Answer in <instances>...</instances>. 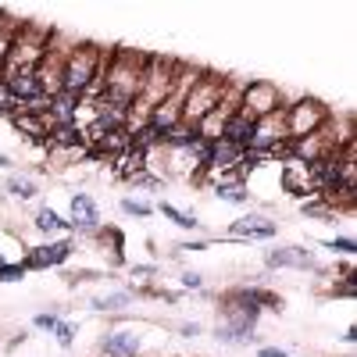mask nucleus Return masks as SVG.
I'll list each match as a JSON object with an SVG mask.
<instances>
[{
  "mask_svg": "<svg viewBox=\"0 0 357 357\" xmlns=\"http://www.w3.org/2000/svg\"><path fill=\"white\" fill-rule=\"evenodd\" d=\"M4 93L11 97V104H36L47 89H43V82L33 72H18V75L4 79Z\"/></svg>",
  "mask_w": 357,
  "mask_h": 357,
  "instance_id": "nucleus-1",
  "label": "nucleus"
},
{
  "mask_svg": "<svg viewBox=\"0 0 357 357\" xmlns=\"http://www.w3.org/2000/svg\"><path fill=\"white\" fill-rule=\"evenodd\" d=\"M72 240H57V243H43V247H33V254L25 257L22 268H57L72 257Z\"/></svg>",
  "mask_w": 357,
  "mask_h": 357,
  "instance_id": "nucleus-2",
  "label": "nucleus"
},
{
  "mask_svg": "<svg viewBox=\"0 0 357 357\" xmlns=\"http://www.w3.org/2000/svg\"><path fill=\"white\" fill-rule=\"evenodd\" d=\"M254 129H257V118H250V114H232L229 122L222 126V139L225 143H232V146H250V139H254Z\"/></svg>",
  "mask_w": 357,
  "mask_h": 357,
  "instance_id": "nucleus-3",
  "label": "nucleus"
},
{
  "mask_svg": "<svg viewBox=\"0 0 357 357\" xmlns=\"http://www.w3.org/2000/svg\"><path fill=\"white\" fill-rule=\"evenodd\" d=\"M100 222V211L89 193H75L72 197V229H82V232H93Z\"/></svg>",
  "mask_w": 357,
  "mask_h": 357,
  "instance_id": "nucleus-4",
  "label": "nucleus"
},
{
  "mask_svg": "<svg viewBox=\"0 0 357 357\" xmlns=\"http://www.w3.org/2000/svg\"><path fill=\"white\" fill-rule=\"evenodd\" d=\"M232 232H236V236H250V240H268V236H275V232H279V225H275V222H268V218L250 215V218H240V222H236Z\"/></svg>",
  "mask_w": 357,
  "mask_h": 357,
  "instance_id": "nucleus-5",
  "label": "nucleus"
},
{
  "mask_svg": "<svg viewBox=\"0 0 357 357\" xmlns=\"http://www.w3.org/2000/svg\"><path fill=\"white\" fill-rule=\"evenodd\" d=\"M268 264H275V268H282V264H289V268H314V257L307 250H301V247H286V250L268 254Z\"/></svg>",
  "mask_w": 357,
  "mask_h": 357,
  "instance_id": "nucleus-6",
  "label": "nucleus"
},
{
  "mask_svg": "<svg viewBox=\"0 0 357 357\" xmlns=\"http://www.w3.org/2000/svg\"><path fill=\"white\" fill-rule=\"evenodd\" d=\"M243 158H247L243 146H232V143L218 139V143L211 146V161H207V165H215V168H232L236 161H243Z\"/></svg>",
  "mask_w": 357,
  "mask_h": 357,
  "instance_id": "nucleus-7",
  "label": "nucleus"
},
{
  "mask_svg": "<svg viewBox=\"0 0 357 357\" xmlns=\"http://www.w3.org/2000/svg\"><path fill=\"white\" fill-rule=\"evenodd\" d=\"M104 350H107L111 357H136L139 340H136L132 333H114V336H107V340H104Z\"/></svg>",
  "mask_w": 357,
  "mask_h": 357,
  "instance_id": "nucleus-8",
  "label": "nucleus"
},
{
  "mask_svg": "<svg viewBox=\"0 0 357 357\" xmlns=\"http://www.w3.org/2000/svg\"><path fill=\"white\" fill-rule=\"evenodd\" d=\"M75 104H79V93H54L50 97V114H54V122H72L75 118Z\"/></svg>",
  "mask_w": 357,
  "mask_h": 357,
  "instance_id": "nucleus-9",
  "label": "nucleus"
},
{
  "mask_svg": "<svg viewBox=\"0 0 357 357\" xmlns=\"http://www.w3.org/2000/svg\"><path fill=\"white\" fill-rule=\"evenodd\" d=\"M43 236H50V232H68L72 229V222H65L61 215H57L54 211V207H40V211H36V222H33Z\"/></svg>",
  "mask_w": 357,
  "mask_h": 357,
  "instance_id": "nucleus-10",
  "label": "nucleus"
},
{
  "mask_svg": "<svg viewBox=\"0 0 357 357\" xmlns=\"http://www.w3.org/2000/svg\"><path fill=\"white\" fill-rule=\"evenodd\" d=\"M8 193H11L15 200H33L40 190H36V183H33L29 175H11V178H8Z\"/></svg>",
  "mask_w": 357,
  "mask_h": 357,
  "instance_id": "nucleus-11",
  "label": "nucleus"
},
{
  "mask_svg": "<svg viewBox=\"0 0 357 357\" xmlns=\"http://www.w3.org/2000/svg\"><path fill=\"white\" fill-rule=\"evenodd\" d=\"M161 215H165V218H172V222H175L178 229H197V225H200L197 218L183 215V211H178V207H172V204H161Z\"/></svg>",
  "mask_w": 357,
  "mask_h": 357,
  "instance_id": "nucleus-12",
  "label": "nucleus"
},
{
  "mask_svg": "<svg viewBox=\"0 0 357 357\" xmlns=\"http://www.w3.org/2000/svg\"><path fill=\"white\" fill-rule=\"evenodd\" d=\"M218 197L222 200H229V204H247L250 200V193L240 186V183H229V186H218Z\"/></svg>",
  "mask_w": 357,
  "mask_h": 357,
  "instance_id": "nucleus-13",
  "label": "nucleus"
},
{
  "mask_svg": "<svg viewBox=\"0 0 357 357\" xmlns=\"http://www.w3.org/2000/svg\"><path fill=\"white\" fill-rule=\"evenodd\" d=\"M129 304V293H111V296H100V301H93L97 311H114V307H122Z\"/></svg>",
  "mask_w": 357,
  "mask_h": 357,
  "instance_id": "nucleus-14",
  "label": "nucleus"
},
{
  "mask_svg": "<svg viewBox=\"0 0 357 357\" xmlns=\"http://www.w3.org/2000/svg\"><path fill=\"white\" fill-rule=\"evenodd\" d=\"M22 275H25L22 264H8L4 257H0V282H18Z\"/></svg>",
  "mask_w": 357,
  "mask_h": 357,
  "instance_id": "nucleus-15",
  "label": "nucleus"
},
{
  "mask_svg": "<svg viewBox=\"0 0 357 357\" xmlns=\"http://www.w3.org/2000/svg\"><path fill=\"white\" fill-rule=\"evenodd\" d=\"M122 211L126 215H136V218H146V215H151V204H139V200H122Z\"/></svg>",
  "mask_w": 357,
  "mask_h": 357,
  "instance_id": "nucleus-16",
  "label": "nucleus"
},
{
  "mask_svg": "<svg viewBox=\"0 0 357 357\" xmlns=\"http://www.w3.org/2000/svg\"><path fill=\"white\" fill-rule=\"evenodd\" d=\"M54 333H57V343H61V347H72V340H75V329H72L68 321H61Z\"/></svg>",
  "mask_w": 357,
  "mask_h": 357,
  "instance_id": "nucleus-17",
  "label": "nucleus"
},
{
  "mask_svg": "<svg viewBox=\"0 0 357 357\" xmlns=\"http://www.w3.org/2000/svg\"><path fill=\"white\" fill-rule=\"evenodd\" d=\"M57 325H61V318H57V314H36V329H57Z\"/></svg>",
  "mask_w": 357,
  "mask_h": 357,
  "instance_id": "nucleus-18",
  "label": "nucleus"
},
{
  "mask_svg": "<svg viewBox=\"0 0 357 357\" xmlns=\"http://www.w3.org/2000/svg\"><path fill=\"white\" fill-rule=\"evenodd\" d=\"M325 247H329V250H340V254H354V240H329Z\"/></svg>",
  "mask_w": 357,
  "mask_h": 357,
  "instance_id": "nucleus-19",
  "label": "nucleus"
},
{
  "mask_svg": "<svg viewBox=\"0 0 357 357\" xmlns=\"http://www.w3.org/2000/svg\"><path fill=\"white\" fill-rule=\"evenodd\" d=\"M200 282H204V279H200L197 272H186V275H183V286H186V289H200Z\"/></svg>",
  "mask_w": 357,
  "mask_h": 357,
  "instance_id": "nucleus-20",
  "label": "nucleus"
},
{
  "mask_svg": "<svg viewBox=\"0 0 357 357\" xmlns=\"http://www.w3.org/2000/svg\"><path fill=\"white\" fill-rule=\"evenodd\" d=\"M261 357H289V354H282V350H275V347H264Z\"/></svg>",
  "mask_w": 357,
  "mask_h": 357,
  "instance_id": "nucleus-21",
  "label": "nucleus"
},
{
  "mask_svg": "<svg viewBox=\"0 0 357 357\" xmlns=\"http://www.w3.org/2000/svg\"><path fill=\"white\" fill-rule=\"evenodd\" d=\"M11 165V158H4V154H0V168H8Z\"/></svg>",
  "mask_w": 357,
  "mask_h": 357,
  "instance_id": "nucleus-22",
  "label": "nucleus"
}]
</instances>
